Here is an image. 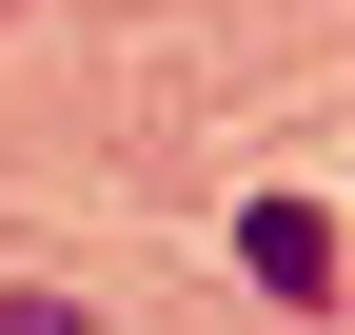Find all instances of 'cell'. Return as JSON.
<instances>
[{
    "label": "cell",
    "mask_w": 355,
    "mask_h": 335,
    "mask_svg": "<svg viewBox=\"0 0 355 335\" xmlns=\"http://www.w3.org/2000/svg\"><path fill=\"white\" fill-rule=\"evenodd\" d=\"M0 335H99V316H79V296H0Z\"/></svg>",
    "instance_id": "cell-2"
},
{
    "label": "cell",
    "mask_w": 355,
    "mask_h": 335,
    "mask_svg": "<svg viewBox=\"0 0 355 335\" xmlns=\"http://www.w3.org/2000/svg\"><path fill=\"white\" fill-rule=\"evenodd\" d=\"M237 276L316 316V296H336V237H316V197H257V217H237Z\"/></svg>",
    "instance_id": "cell-1"
}]
</instances>
